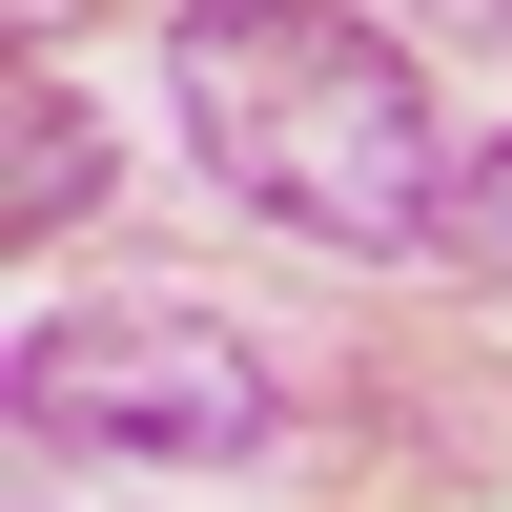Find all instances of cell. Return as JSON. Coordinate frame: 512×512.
Wrapping results in <instances>:
<instances>
[{
  "label": "cell",
  "instance_id": "1",
  "mask_svg": "<svg viewBox=\"0 0 512 512\" xmlns=\"http://www.w3.org/2000/svg\"><path fill=\"white\" fill-rule=\"evenodd\" d=\"M164 82H185V144L226 164V205H267L287 246H349V267L451 246V164L472 144L431 123L390 21H349V0H185Z\"/></svg>",
  "mask_w": 512,
  "mask_h": 512
},
{
  "label": "cell",
  "instance_id": "2",
  "mask_svg": "<svg viewBox=\"0 0 512 512\" xmlns=\"http://www.w3.org/2000/svg\"><path fill=\"white\" fill-rule=\"evenodd\" d=\"M21 410L82 451H144V472H246L287 431V369L246 349V308L205 287H103V308H41L21 328Z\"/></svg>",
  "mask_w": 512,
  "mask_h": 512
},
{
  "label": "cell",
  "instance_id": "3",
  "mask_svg": "<svg viewBox=\"0 0 512 512\" xmlns=\"http://www.w3.org/2000/svg\"><path fill=\"white\" fill-rule=\"evenodd\" d=\"M0 123H21V164H0V226H82V205H103V103H82V82L62 62H41V41H21V103H0Z\"/></svg>",
  "mask_w": 512,
  "mask_h": 512
},
{
  "label": "cell",
  "instance_id": "4",
  "mask_svg": "<svg viewBox=\"0 0 512 512\" xmlns=\"http://www.w3.org/2000/svg\"><path fill=\"white\" fill-rule=\"evenodd\" d=\"M451 267H472V287H512V123L451 164Z\"/></svg>",
  "mask_w": 512,
  "mask_h": 512
},
{
  "label": "cell",
  "instance_id": "5",
  "mask_svg": "<svg viewBox=\"0 0 512 512\" xmlns=\"http://www.w3.org/2000/svg\"><path fill=\"white\" fill-rule=\"evenodd\" d=\"M21 512H82V492H62V431H41V410H21Z\"/></svg>",
  "mask_w": 512,
  "mask_h": 512
},
{
  "label": "cell",
  "instance_id": "6",
  "mask_svg": "<svg viewBox=\"0 0 512 512\" xmlns=\"http://www.w3.org/2000/svg\"><path fill=\"white\" fill-rule=\"evenodd\" d=\"M451 21H492V41H512V0H451Z\"/></svg>",
  "mask_w": 512,
  "mask_h": 512
}]
</instances>
